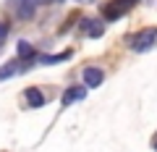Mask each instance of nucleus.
I'll use <instances>...</instances> for the list:
<instances>
[{"label":"nucleus","mask_w":157,"mask_h":152,"mask_svg":"<svg viewBox=\"0 0 157 152\" xmlns=\"http://www.w3.org/2000/svg\"><path fill=\"white\" fill-rule=\"evenodd\" d=\"M155 40H157V29H155V26L141 29L134 40H131V47H134L136 53H144V50H149V47L155 45Z\"/></svg>","instance_id":"nucleus-1"},{"label":"nucleus","mask_w":157,"mask_h":152,"mask_svg":"<svg viewBox=\"0 0 157 152\" xmlns=\"http://www.w3.org/2000/svg\"><path fill=\"white\" fill-rule=\"evenodd\" d=\"M128 8H131L128 0H107L105 6H102V16H105V21H115V18H121Z\"/></svg>","instance_id":"nucleus-2"},{"label":"nucleus","mask_w":157,"mask_h":152,"mask_svg":"<svg viewBox=\"0 0 157 152\" xmlns=\"http://www.w3.org/2000/svg\"><path fill=\"white\" fill-rule=\"evenodd\" d=\"M84 97H86V87H71V89H66V92H63V105H73V102H78V100H84Z\"/></svg>","instance_id":"nucleus-3"},{"label":"nucleus","mask_w":157,"mask_h":152,"mask_svg":"<svg viewBox=\"0 0 157 152\" xmlns=\"http://www.w3.org/2000/svg\"><path fill=\"white\" fill-rule=\"evenodd\" d=\"M102 79H105V73H102L100 68H84V87L94 89V87L102 84Z\"/></svg>","instance_id":"nucleus-4"},{"label":"nucleus","mask_w":157,"mask_h":152,"mask_svg":"<svg viewBox=\"0 0 157 152\" xmlns=\"http://www.w3.org/2000/svg\"><path fill=\"white\" fill-rule=\"evenodd\" d=\"M81 26H84V32L89 34V37H102V32H105V21H100V18H84V24H81Z\"/></svg>","instance_id":"nucleus-5"},{"label":"nucleus","mask_w":157,"mask_h":152,"mask_svg":"<svg viewBox=\"0 0 157 152\" xmlns=\"http://www.w3.org/2000/svg\"><path fill=\"white\" fill-rule=\"evenodd\" d=\"M24 97H26L29 107H42V105H45V95H42L37 87H29V89L24 92Z\"/></svg>","instance_id":"nucleus-6"},{"label":"nucleus","mask_w":157,"mask_h":152,"mask_svg":"<svg viewBox=\"0 0 157 152\" xmlns=\"http://www.w3.org/2000/svg\"><path fill=\"white\" fill-rule=\"evenodd\" d=\"M34 11H37V3H34V0H18V16H21L24 21L34 18Z\"/></svg>","instance_id":"nucleus-7"},{"label":"nucleus","mask_w":157,"mask_h":152,"mask_svg":"<svg viewBox=\"0 0 157 152\" xmlns=\"http://www.w3.org/2000/svg\"><path fill=\"white\" fill-rule=\"evenodd\" d=\"M21 60H11V63H6V66H0V81H6V79H11V76H16L18 71H21V66H18Z\"/></svg>","instance_id":"nucleus-8"},{"label":"nucleus","mask_w":157,"mask_h":152,"mask_svg":"<svg viewBox=\"0 0 157 152\" xmlns=\"http://www.w3.org/2000/svg\"><path fill=\"white\" fill-rule=\"evenodd\" d=\"M18 58H21V60H29V58H34V47L29 45L26 40L18 42Z\"/></svg>","instance_id":"nucleus-9"},{"label":"nucleus","mask_w":157,"mask_h":152,"mask_svg":"<svg viewBox=\"0 0 157 152\" xmlns=\"http://www.w3.org/2000/svg\"><path fill=\"white\" fill-rule=\"evenodd\" d=\"M66 58H71V50H66V53H58V55H45V58H42V63L52 66V63H60V60H66Z\"/></svg>","instance_id":"nucleus-10"},{"label":"nucleus","mask_w":157,"mask_h":152,"mask_svg":"<svg viewBox=\"0 0 157 152\" xmlns=\"http://www.w3.org/2000/svg\"><path fill=\"white\" fill-rule=\"evenodd\" d=\"M6 37H8V24H6V21H0V45L6 42Z\"/></svg>","instance_id":"nucleus-11"},{"label":"nucleus","mask_w":157,"mask_h":152,"mask_svg":"<svg viewBox=\"0 0 157 152\" xmlns=\"http://www.w3.org/2000/svg\"><path fill=\"white\" fill-rule=\"evenodd\" d=\"M128 3H131V6H134V3H136V0H128Z\"/></svg>","instance_id":"nucleus-12"},{"label":"nucleus","mask_w":157,"mask_h":152,"mask_svg":"<svg viewBox=\"0 0 157 152\" xmlns=\"http://www.w3.org/2000/svg\"><path fill=\"white\" fill-rule=\"evenodd\" d=\"M155 150H157V139H155Z\"/></svg>","instance_id":"nucleus-13"}]
</instances>
